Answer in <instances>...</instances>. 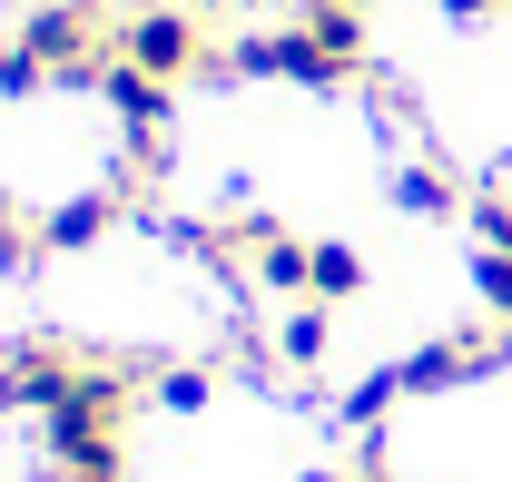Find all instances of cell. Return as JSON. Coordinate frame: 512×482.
I'll return each instance as SVG.
<instances>
[{
  "mask_svg": "<svg viewBox=\"0 0 512 482\" xmlns=\"http://www.w3.org/2000/svg\"><path fill=\"white\" fill-rule=\"evenodd\" d=\"M227 60H237V69H256V79L345 89V79H365V10H345V0H306L286 30H266V40H237Z\"/></svg>",
  "mask_w": 512,
  "mask_h": 482,
  "instance_id": "cell-1",
  "label": "cell"
},
{
  "mask_svg": "<svg viewBox=\"0 0 512 482\" xmlns=\"http://www.w3.org/2000/svg\"><path fill=\"white\" fill-rule=\"evenodd\" d=\"M119 60L148 69V79H168V89L207 79V69H217L207 10H188V0H148V10H128V20H119Z\"/></svg>",
  "mask_w": 512,
  "mask_h": 482,
  "instance_id": "cell-2",
  "label": "cell"
},
{
  "mask_svg": "<svg viewBox=\"0 0 512 482\" xmlns=\"http://www.w3.org/2000/svg\"><path fill=\"white\" fill-rule=\"evenodd\" d=\"M79 355L89 345H60V335H30L0 355V414H50L69 384H79Z\"/></svg>",
  "mask_w": 512,
  "mask_h": 482,
  "instance_id": "cell-3",
  "label": "cell"
},
{
  "mask_svg": "<svg viewBox=\"0 0 512 482\" xmlns=\"http://www.w3.org/2000/svg\"><path fill=\"white\" fill-rule=\"evenodd\" d=\"M503 355H512V325L493 315V325H463V335H444V345H424L394 384H404V394H444V384H473L483 364H503Z\"/></svg>",
  "mask_w": 512,
  "mask_h": 482,
  "instance_id": "cell-4",
  "label": "cell"
},
{
  "mask_svg": "<svg viewBox=\"0 0 512 482\" xmlns=\"http://www.w3.org/2000/svg\"><path fill=\"white\" fill-rule=\"evenodd\" d=\"M99 99H109V109H119V128L128 138H158V128H168V99H178V89H168V79H148V69H109V79H99Z\"/></svg>",
  "mask_w": 512,
  "mask_h": 482,
  "instance_id": "cell-5",
  "label": "cell"
},
{
  "mask_svg": "<svg viewBox=\"0 0 512 482\" xmlns=\"http://www.w3.org/2000/svg\"><path fill=\"white\" fill-rule=\"evenodd\" d=\"M306 296H316V305L365 296V256H355V246H316V276H306Z\"/></svg>",
  "mask_w": 512,
  "mask_h": 482,
  "instance_id": "cell-6",
  "label": "cell"
},
{
  "mask_svg": "<svg viewBox=\"0 0 512 482\" xmlns=\"http://www.w3.org/2000/svg\"><path fill=\"white\" fill-rule=\"evenodd\" d=\"M394 197H404V217H453V207H473L444 168H404V178H394Z\"/></svg>",
  "mask_w": 512,
  "mask_h": 482,
  "instance_id": "cell-7",
  "label": "cell"
},
{
  "mask_svg": "<svg viewBox=\"0 0 512 482\" xmlns=\"http://www.w3.org/2000/svg\"><path fill=\"white\" fill-rule=\"evenodd\" d=\"M256 276H266V286H306V276H316V246H296L286 227H276V237L256 246Z\"/></svg>",
  "mask_w": 512,
  "mask_h": 482,
  "instance_id": "cell-8",
  "label": "cell"
},
{
  "mask_svg": "<svg viewBox=\"0 0 512 482\" xmlns=\"http://www.w3.org/2000/svg\"><path fill=\"white\" fill-rule=\"evenodd\" d=\"M276 355H286V364H316L325 355V305H306V315L276 325Z\"/></svg>",
  "mask_w": 512,
  "mask_h": 482,
  "instance_id": "cell-9",
  "label": "cell"
},
{
  "mask_svg": "<svg viewBox=\"0 0 512 482\" xmlns=\"http://www.w3.org/2000/svg\"><path fill=\"white\" fill-rule=\"evenodd\" d=\"M473 237H483V246H512V187H483V197H473Z\"/></svg>",
  "mask_w": 512,
  "mask_h": 482,
  "instance_id": "cell-10",
  "label": "cell"
},
{
  "mask_svg": "<svg viewBox=\"0 0 512 482\" xmlns=\"http://www.w3.org/2000/svg\"><path fill=\"white\" fill-rule=\"evenodd\" d=\"M148 384H158V404H207V374L197 364H158Z\"/></svg>",
  "mask_w": 512,
  "mask_h": 482,
  "instance_id": "cell-11",
  "label": "cell"
},
{
  "mask_svg": "<svg viewBox=\"0 0 512 482\" xmlns=\"http://www.w3.org/2000/svg\"><path fill=\"white\" fill-rule=\"evenodd\" d=\"M453 20H483V10H512V0H444Z\"/></svg>",
  "mask_w": 512,
  "mask_h": 482,
  "instance_id": "cell-12",
  "label": "cell"
},
{
  "mask_svg": "<svg viewBox=\"0 0 512 482\" xmlns=\"http://www.w3.org/2000/svg\"><path fill=\"white\" fill-rule=\"evenodd\" d=\"M306 482H365V473H306Z\"/></svg>",
  "mask_w": 512,
  "mask_h": 482,
  "instance_id": "cell-13",
  "label": "cell"
},
{
  "mask_svg": "<svg viewBox=\"0 0 512 482\" xmlns=\"http://www.w3.org/2000/svg\"><path fill=\"white\" fill-rule=\"evenodd\" d=\"M188 10H227V0H188Z\"/></svg>",
  "mask_w": 512,
  "mask_h": 482,
  "instance_id": "cell-14",
  "label": "cell"
},
{
  "mask_svg": "<svg viewBox=\"0 0 512 482\" xmlns=\"http://www.w3.org/2000/svg\"><path fill=\"white\" fill-rule=\"evenodd\" d=\"M345 10H375V0H345Z\"/></svg>",
  "mask_w": 512,
  "mask_h": 482,
  "instance_id": "cell-15",
  "label": "cell"
},
{
  "mask_svg": "<svg viewBox=\"0 0 512 482\" xmlns=\"http://www.w3.org/2000/svg\"><path fill=\"white\" fill-rule=\"evenodd\" d=\"M365 482H384V473H365Z\"/></svg>",
  "mask_w": 512,
  "mask_h": 482,
  "instance_id": "cell-16",
  "label": "cell"
}]
</instances>
